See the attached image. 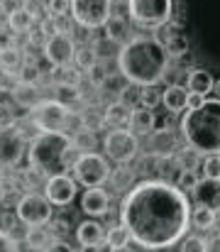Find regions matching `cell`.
<instances>
[{"label":"cell","mask_w":220,"mask_h":252,"mask_svg":"<svg viewBox=\"0 0 220 252\" xmlns=\"http://www.w3.org/2000/svg\"><path fill=\"white\" fill-rule=\"evenodd\" d=\"M154 127H157V115H154V110H149V108H135L132 110V115H130V130L137 135V137H149L152 132H154Z\"/></svg>","instance_id":"ffe728a7"},{"label":"cell","mask_w":220,"mask_h":252,"mask_svg":"<svg viewBox=\"0 0 220 252\" xmlns=\"http://www.w3.org/2000/svg\"><path fill=\"white\" fill-rule=\"evenodd\" d=\"M216 223H218V213L216 211L203 208V206L191 208V225L196 230H211V228H216Z\"/></svg>","instance_id":"603a6c76"},{"label":"cell","mask_w":220,"mask_h":252,"mask_svg":"<svg viewBox=\"0 0 220 252\" xmlns=\"http://www.w3.org/2000/svg\"><path fill=\"white\" fill-rule=\"evenodd\" d=\"M22 74H20V81H25V84H37L39 81V69H37V64H30V62H22Z\"/></svg>","instance_id":"ee69618b"},{"label":"cell","mask_w":220,"mask_h":252,"mask_svg":"<svg viewBox=\"0 0 220 252\" xmlns=\"http://www.w3.org/2000/svg\"><path fill=\"white\" fill-rule=\"evenodd\" d=\"M5 125H15V115L7 103H0V127H5Z\"/></svg>","instance_id":"7dc6e473"},{"label":"cell","mask_w":220,"mask_h":252,"mask_svg":"<svg viewBox=\"0 0 220 252\" xmlns=\"http://www.w3.org/2000/svg\"><path fill=\"white\" fill-rule=\"evenodd\" d=\"M118 69L127 84L149 88L164 79L169 69V54L154 37H132L118 52Z\"/></svg>","instance_id":"7a4b0ae2"},{"label":"cell","mask_w":220,"mask_h":252,"mask_svg":"<svg viewBox=\"0 0 220 252\" xmlns=\"http://www.w3.org/2000/svg\"><path fill=\"white\" fill-rule=\"evenodd\" d=\"M108 240V228L98 220H83L76 228V243L81 248H103Z\"/></svg>","instance_id":"9a60e30c"},{"label":"cell","mask_w":220,"mask_h":252,"mask_svg":"<svg viewBox=\"0 0 220 252\" xmlns=\"http://www.w3.org/2000/svg\"><path fill=\"white\" fill-rule=\"evenodd\" d=\"M186 88H189V93H198V95L208 98V93H213V88H216V76L208 69H191L186 74Z\"/></svg>","instance_id":"d6986e66"},{"label":"cell","mask_w":220,"mask_h":252,"mask_svg":"<svg viewBox=\"0 0 220 252\" xmlns=\"http://www.w3.org/2000/svg\"><path fill=\"white\" fill-rule=\"evenodd\" d=\"M174 157H176V162L181 164L184 171H198L201 159H203V155H201V152H196L193 147H184V150H179Z\"/></svg>","instance_id":"83f0119b"},{"label":"cell","mask_w":220,"mask_h":252,"mask_svg":"<svg viewBox=\"0 0 220 252\" xmlns=\"http://www.w3.org/2000/svg\"><path fill=\"white\" fill-rule=\"evenodd\" d=\"M0 66L2 69H10V71L20 69L22 66V52L17 47H2L0 49Z\"/></svg>","instance_id":"1f68e13d"},{"label":"cell","mask_w":220,"mask_h":252,"mask_svg":"<svg viewBox=\"0 0 220 252\" xmlns=\"http://www.w3.org/2000/svg\"><path fill=\"white\" fill-rule=\"evenodd\" d=\"M57 91H59V95H57V100L59 103H64V105H69V100H78L81 98V93H78V86H57Z\"/></svg>","instance_id":"7bdbcfd3"},{"label":"cell","mask_w":220,"mask_h":252,"mask_svg":"<svg viewBox=\"0 0 220 252\" xmlns=\"http://www.w3.org/2000/svg\"><path fill=\"white\" fill-rule=\"evenodd\" d=\"M120 225L145 250H166L186 238L191 225L189 196L161 179L135 184L120 203Z\"/></svg>","instance_id":"6da1fadb"},{"label":"cell","mask_w":220,"mask_h":252,"mask_svg":"<svg viewBox=\"0 0 220 252\" xmlns=\"http://www.w3.org/2000/svg\"><path fill=\"white\" fill-rule=\"evenodd\" d=\"M32 22H34V17H32L22 5L7 12V27L15 30V32H27V30L32 27Z\"/></svg>","instance_id":"4316f807"},{"label":"cell","mask_w":220,"mask_h":252,"mask_svg":"<svg viewBox=\"0 0 220 252\" xmlns=\"http://www.w3.org/2000/svg\"><path fill=\"white\" fill-rule=\"evenodd\" d=\"M54 81L57 86H78L81 84V71L76 66H64V69H57L54 71Z\"/></svg>","instance_id":"e575fe53"},{"label":"cell","mask_w":220,"mask_h":252,"mask_svg":"<svg viewBox=\"0 0 220 252\" xmlns=\"http://www.w3.org/2000/svg\"><path fill=\"white\" fill-rule=\"evenodd\" d=\"M71 17L86 30H100L113 17V0H71Z\"/></svg>","instance_id":"30bf717a"},{"label":"cell","mask_w":220,"mask_h":252,"mask_svg":"<svg viewBox=\"0 0 220 252\" xmlns=\"http://www.w3.org/2000/svg\"><path fill=\"white\" fill-rule=\"evenodd\" d=\"M127 15L140 27H161L174 15V0H125Z\"/></svg>","instance_id":"ba28073f"},{"label":"cell","mask_w":220,"mask_h":252,"mask_svg":"<svg viewBox=\"0 0 220 252\" xmlns=\"http://www.w3.org/2000/svg\"><path fill=\"white\" fill-rule=\"evenodd\" d=\"M12 100L20 105V108H27V110H32L42 98H39V88L37 84H25V81H20V84L15 86V91H12Z\"/></svg>","instance_id":"7402d4cb"},{"label":"cell","mask_w":220,"mask_h":252,"mask_svg":"<svg viewBox=\"0 0 220 252\" xmlns=\"http://www.w3.org/2000/svg\"><path fill=\"white\" fill-rule=\"evenodd\" d=\"M140 95H142V88L135 84H127L120 88V103H123L125 108H130V110L140 108Z\"/></svg>","instance_id":"d6a6232c"},{"label":"cell","mask_w":220,"mask_h":252,"mask_svg":"<svg viewBox=\"0 0 220 252\" xmlns=\"http://www.w3.org/2000/svg\"><path fill=\"white\" fill-rule=\"evenodd\" d=\"M108 252H137V250H132V248L127 245V248H115V250H108Z\"/></svg>","instance_id":"db71d44e"},{"label":"cell","mask_w":220,"mask_h":252,"mask_svg":"<svg viewBox=\"0 0 220 252\" xmlns=\"http://www.w3.org/2000/svg\"><path fill=\"white\" fill-rule=\"evenodd\" d=\"M198 171L203 174V179H218L220 181V155H206L201 159Z\"/></svg>","instance_id":"836d02e7"},{"label":"cell","mask_w":220,"mask_h":252,"mask_svg":"<svg viewBox=\"0 0 220 252\" xmlns=\"http://www.w3.org/2000/svg\"><path fill=\"white\" fill-rule=\"evenodd\" d=\"M193 198H196V206H203V208L220 213V181L218 179H201L193 191Z\"/></svg>","instance_id":"2e32d148"},{"label":"cell","mask_w":220,"mask_h":252,"mask_svg":"<svg viewBox=\"0 0 220 252\" xmlns=\"http://www.w3.org/2000/svg\"><path fill=\"white\" fill-rule=\"evenodd\" d=\"M0 49H2V47H0Z\"/></svg>","instance_id":"91938a15"},{"label":"cell","mask_w":220,"mask_h":252,"mask_svg":"<svg viewBox=\"0 0 220 252\" xmlns=\"http://www.w3.org/2000/svg\"><path fill=\"white\" fill-rule=\"evenodd\" d=\"M0 252H20L17 240H12L5 230H0Z\"/></svg>","instance_id":"bcb514c9"},{"label":"cell","mask_w":220,"mask_h":252,"mask_svg":"<svg viewBox=\"0 0 220 252\" xmlns=\"http://www.w3.org/2000/svg\"><path fill=\"white\" fill-rule=\"evenodd\" d=\"M161 103V91L157 86H149V88H142V95H140V105L142 108H149L154 110L157 105Z\"/></svg>","instance_id":"d590c367"},{"label":"cell","mask_w":220,"mask_h":252,"mask_svg":"<svg viewBox=\"0 0 220 252\" xmlns=\"http://www.w3.org/2000/svg\"><path fill=\"white\" fill-rule=\"evenodd\" d=\"M44 52V59L54 66V69H64V66H71L73 57H76V44L66 32H59L54 37H49L42 47Z\"/></svg>","instance_id":"7c38bea8"},{"label":"cell","mask_w":220,"mask_h":252,"mask_svg":"<svg viewBox=\"0 0 220 252\" xmlns=\"http://www.w3.org/2000/svg\"><path fill=\"white\" fill-rule=\"evenodd\" d=\"M44 252H76V250H73L66 240H52V243H49V248H47Z\"/></svg>","instance_id":"c3c4849f"},{"label":"cell","mask_w":220,"mask_h":252,"mask_svg":"<svg viewBox=\"0 0 220 252\" xmlns=\"http://www.w3.org/2000/svg\"><path fill=\"white\" fill-rule=\"evenodd\" d=\"M52 240H54V238H52V233H49L47 228H30L22 243H25L30 250L44 252L47 248H49V243H52Z\"/></svg>","instance_id":"484cf974"},{"label":"cell","mask_w":220,"mask_h":252,"mask_svg":"<svg viewBox=\"0 0 220 252\" xmlns=\"http://www.w3.org/2000/svg\"><path fill=\"white\" fill-rule=\"evenodd\" d=\"M105 245L110 248V250H115V248H127L130 245V233L118 223V225H110L108 228V240H105Z\"/></svg>","instance_id":"4dcf8cb0"},{"label":"cell","mask_w":220,"mask_h":252,"mask_svg":"<svg viewBox=\"0 0 220 252\" xmlns=\"http://www.w3.org/2000/svg\"><path fill=\"white\" fill-rule=\"evenodd\" d=\"M17 84H20V79L15 76V71L0 66V93H12Z\"/></svg>","instance_id":"b9f144b4"},{"label":"cell","mask_w":220,"mask_h":252,"mask_svg":"<svg viewBox=\"0 0 220 252\" xmlns=\"http://www.w3.org/2000/svg\"><path fill=\"white\" fill-rule=\"evenodd\" d=\"M39 2H42V0H39Z\"/></svg>","instance_id":"680465c9"},{"label":"cell","mask_w":220,"mask_h":252,"mask_svg":"<svg viewBox=\"0 0 220 252\" xmlns=\"http://www.w3.org/2000/svg\"><path fill=\"white\" fill-rule=\"evenodd\" d=\"M198 171H181L179 174V179H176V186L186 193V191H196V186H198Z\"/></svg>","instance_id":"f35d334b"},{"label":"cell","mask_w":220,"mask_h":252,"mask_svg":"<svg viewBox=\"0 0 220 252\" xmlns=\"http://www.w3.org/2000/svg\"><path fill=\"white\" fill-rule=\"evenodd\" d=\"M54 206L49 203V198L44 193H37V191H30L25 196H20L17 206H15V216L22 225L27 228H47L52 223V211Z\"/></svg>","instance_id":"52a82bcc"},{"label":"cell","mask_w":220,"mask_h":252,"mask_svg":"<svg viewBox=\"0 0 220 252\" xmlns=\"http://www.w3.org/2000/svg\"><path fill=\"white\" fill-rule=\"evenodd\" d=\"M71 142H73V150H76L78 155H88V152L95 150V135H93V130L86 127V125H81V127L73 132Z\"/></svg>","instance_id":"d4e9b609"},{"label":"cell","mask_w":220,"mask_h":252,"mask_svg":"<svg viewBox=\"0 0 220 252\" xmlns=\"http://www.w3.org/2000/svg\"><path fill=\"white\" fill-rule=\"evenodd\" d=\"M181 135L203 157L220 155V98H208L201 108L184 113Z\"/></svg>","instance_id":"277c9868"},{"label":"cell","mask_w":220,"mask_h":252,"mask_svg":"<svg viewBox=\"0 0 220 252\" xmlns=\"http://www.w3.org/2000/svg\"><path fill=\"white\" fill-rule=\"evenodd\" d=\"M113 169L110 162L98 155V152H88V155H81L73 164V179L76 184L86 186V189H100L108 179H110Z\"/></svg>","instance_id":"9c48e42d"},{"label":"cell","mask_w":220,"mask_h":252,"mask_svg":"<svg viewBox=\"0 0 220 252\" xmlns=\"http://www.w3.org/2000/svg\"><path fill=\"white\" fill-rule=\"evenodd\" d=\"M81 211L91 218H103L110 211V193L100 189H86L81 196Z\"/></svg>","instance_id":"5bb4252c"},{"label":"cell","mask_w":220,"mask_h":252,"mask_svg":"<svg viewBox=\"0 0 220 252\" xmlns=\"http://www.w3.org/2000/svg\"><path fill=\"white\" fill-rule=\"evenodd\" d=\"M76 252H100V248H81V250Z\"/></svg>","instance_id":"11a10c76"},{"label":"cell","mask_w":220,"mask_h":252,"mask_svg":"<svg viewBox=\"0 0 220 252\" xmlns=\"http://www.w3.org/2000/svg\"><path fill=\"white\" fill-rule=\"evenodd\" d=\"M73 64L78 71H91L95 64H98V57H95V49L93 47H83V49H76V57H73Z\"/></svg>","instance_id":"f546056e"},{"label":"cell","mask_w":220,"mask_h":252,"mask_svg":"<svg viewBox=\"0 0 220 252\" xmlns=\"http://www.w3.org/2000/svg\"><path fill=\"white\" fill-rule=\"evenodd\" d=\"M127 34V20L123 17V15H115L113 12V17L108 20V25H105V39L108 42H118V39H123Z\"/></svg>","instance_id":"f1b7e54d"},{"label":"cell","mask_w":220,"mask_h":252,"mask_svg":"<svg viewBox=\"0 0 220 252\" xmlns=\"http://www.w3.org/2000/svg\"><path fill=\"white\" fill-rule=\"evenodd\" d=\"M25 152H27V145H25V137H22L20 127H15V125L0 127V167H17L22 162Z\"/></svg>","instance_id":"8fae6325"},{"label":"cell","mask_w":220,"mask_h":252,"mask_svg":"<svg viewBox=\"0 0 220 252\" xmlns=\"http://www.w3.org/2000/svg\"><path fill=\"white\" fill-rule=\"evenodd\" d=\"M30 120L42 132H66L69 135L71 108L64 105V103H59L57 98H47V100H39L30 110Z\"/></svg>","instance_id":"5b68a950"},{"label":"cell","mask_w":220,"mask_h":252,"mask_svg":"<svg viewBox=\"0 0 220 252\" xmlns=\"http://www.w3.org/2000/svg\"><path fill=\"white\" fill-rule=\"evenodd\" d=\"M88 74H91L93 84H103V81H105V74H103V66H100V64H95V66H93Z\"/></svg>","instance_id":"816d5d0a"},{"label":"cell","mask_w":220,"mask_h":252,"mask_svg":"<svg viewBox=\"0 0 220 252\" xmlns=\"http://www.w3.org/2000/svg\"><path fill=\"white\" fill-rule=\"evenodd\" d=\"M78 157L81 155L73 150L71 135L66 132H39L27 147L30 169L47 179L66 174L69 169H73Z\"/></svg>","instance_id":"3957f363"},{"label":"cell","mask_w":220,"mask_h":252,"mask_svg":"<svg viewBox=\"0 0 220 252\" xmlns=\"http://www.w3.org/2000/svg\"><path fill=\"white\" fill-rule=\"evenodd\" d=\"M213 91H216V93L220 95V81H216V88H213Z\"/></svg>","instance_id":"6f0895ef"},{"label":"cell","mask_w":220,"mask_h":252,"mask_svg":"<svg viewBox=\"0 0 220 252\" xmlns=\"http://www.w3.org/2000/svg\"><path fill=\"white\" fill-rule=\"evenodd\" d=\"M206 100H208L206 95H198V93H189V110H196V108H201V105H203Z\"/></svg>","instance_id":"f907efd6"},{"label":"cell","mask_w":220,"mask_h":252,"mask_svg":"<svg viewBox=\"0 0 220 252\" xmlns=\"http://www.w3.org/2000/svg\"><path fill=\"white\" fill-rule=\"evenodd\" d=\"M130 115H132V110L125 108L120 100H115V103H110V105L105 108V113H103V125H110L113 130H120V127H125V125L130 123Z\"/></svg>","instance_id":"44dd1931"},{"label":"cell","mask_w":220,"mask_h":252,"mask_svg":"<svg viewBox=\"0 0 220 252\" xmlns=\"http://www.w3.org/2000/svg\"><path fill=\"white\" fill-rule=\"evenodd\" d=\"M76 179H71L69 174H59V176H49L44 181V196L49 198L52 206H69L73 198H76Z\"/></svg>","instance_id":"4fadbf2b"},{"label":"cell","mask_w":220,"mask_h":252,"mask_svg":"<svg viewBox=\"0 0 220 252\" xmlns=\"http://www.w3.org/2000/svg\"><path fill=\"white\" fill-rule=\"evenodd\" d=\"M181 252H208V240L201 235H186L181 240Z\"/></svg>","instance_id":"8d00e7d4"},{"label":"cell","mask_w":220,"mask_h":252,"mask_svg":"<svg viewBox=\"0 0 220 252\" xmlns=\"http://www.w3.org/2000/svg\"><path fill=\"white\" fill-rule=\"evenodd\" d=\"M49 233H52L54 240H64V238L71 233V225H69L64 218H52V223H49Z\"/></svg>","instance_id":"ab89813d"},{"label":"cell","mask_w":220,"mask_h":252,"mask_svg":"<svg viewBox=\"0 0 220 252\" xmlns=\"http://www.w3.org/2000/svg\"><path fill=\"white\" fill-rule=\"evenodd\" d=\"M149 150H152V157H174L179 152L176 147V135L174 130L169 127H161V130H154L149 135Z\"/></svg>","instance_id":"e0dca14e"},{"label":"cell","mask_w":220,"mask_h":252,"mask_svg":"<svg viewBox=\"0 0 220 252\" xmlns=\"http://www.w3.org/2000/svg\"><path fill=\"white\" fill-rule=\"evenodd\" d=\"M161 105L169 113H184L189 110V88L181 84H171L161 91Z\"/></svg>","instance_id":"ac0fdd59"},{"label":"cell","mask_w":220,"mask_h":252,"mask_svg":"<svg viewBox=\"0 0 220 252\" xmlns=\"http://www.w3.org/2000/svg\"><path fill=\"white\" fill-rule=\"evenodd\" d=\"M164 49H166L169 57H184V54L189 52V37H186V34H179V37H174Z\"/></svg>","instance_id":"74e56055"},{"label":"cell","mask_w":220,"mask_h":252,"mask_svg":"<svg viewBox=\"0 0 220 252\" xmlns=\"http://www.w3.org/2000/svg\"><path fill=\"white\" fill-rule=\"evenodd\" d=\"M103 157L108 162H115L120 167L130 164L132 159L140 157V137L130 127L110 130L103 137Z\"/></svg>","instance_id":"8992f818"},{"label":"cell","mask_w":220,"mask_h":252,"mask_svg":"<svg viewBox=\"0 0 220 252\" xmlns=\"http://www.w3.org/2000/svg\"><path fill=\"white\" fill-rule=\"evenodd\" d=\"M154 169H157V174L161 176V181H166V184H176L179 174L184 171L181 164L176 162V157H159Z\"/></svg>","instance_id":"cb8c5ba5"},{"label":"cell","mask_w":220,"mask_h":252,"mask_svg":"<svg viewBox=\"0 0 220 252\" xmlns=\"http://www.w3.org/2000/svg\"><path fill=\"white\" fill-rule=\"evenodd\" d=\"M47 12L49 17H64L71 12V0H47Z\"/></svg>","instance_id":"60d3db41"},{"label":"cell","mask_w":220,"mask_h":252,"mask_svg":"<svg viewBox=\"0 0 220 252\" xmlns=\"http://www.w3.org/2000/svg\"><path fill=\"white\" fill-rule=\"evenodd\" d=\"M39 30H42V34L49 39V37H54V34H59L62 30H59V25H57V20L54 17H47V20H42V25H39Z\"/></svg>","instance_id":"f6af8a7d"},{"label":"cell","mask_w":220,"mask_h":252,"mask_svg":"<svg viewBox=\"0 0 220 252\" xmlns=\"http://www.w3.org/2000/svg\"><path fill=\"white\" fill-rule=\"evenodd\" d=\"M22 7H25L32 17H37V15L42 12V2H39V0H22Z\"/></svg>","instance_id":"681fc988"},{"label":"cell","mask_w":220,"mask_h":252,"mask_svg":"<svg viewBox=\"0 0 220 252\" xmlns=\"http://www.w3.org/2000/svg\"><path fill=\"white\" fill-rule=\"evenodd\" d=\"M2 184H5V179H2V174H0V196H2V191H5V186H2Z\"/></svg>","instance_id":"9f6ffc18"},{"label":"cell","mask_w":220,"mask_h":252,"mask_svg":"<svg viewBox=\"0 0 220 252\" xmlns=\"http://www.w3.org/2000/svg\"><path fill=\"white\" fill-rule=\"evenodd\" d=\"M208 252H220V235H213L208 240Z\"/></svg>","instance_id":"f5cc1de1"}]
</instances>
